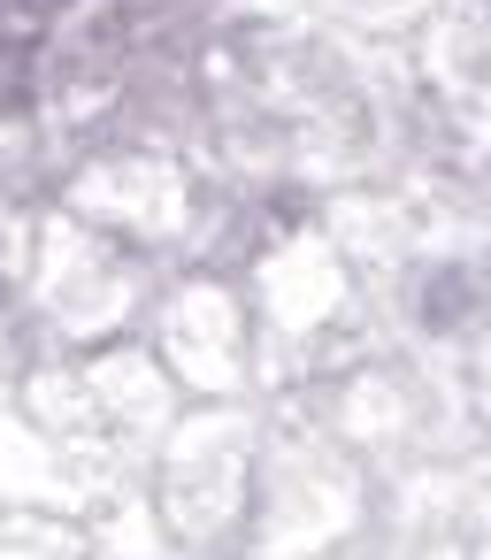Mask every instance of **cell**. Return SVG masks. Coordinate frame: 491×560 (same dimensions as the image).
Here are the masks:
<instances>
[{"label":"cell","mask_w":491,"mask_h":560,"mask_svg":"<svg viewBox=\"0 0 491 560\" xmlns=\"http://www.w3.org/2000/svg\"><path fill=\"white\" fill-rule=\"evenodd\" d=\"M476 384H483V422H491V338H483V361H476Z\"/></svg>","instance_id":"cell-1"}]
</instances>
